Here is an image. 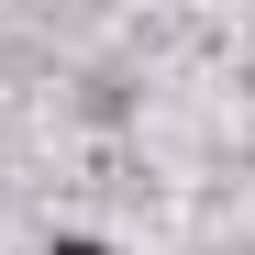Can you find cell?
<instances>
[{
	"mask_svg": "<svg viewBox=\"0 0 255 255\" xmlns=\"http://www.w3.org/2000/svg\"><path fill=\"white\" fill-rule=\"evenodd\" d=\"M56 255H122V244H100V233H56Z\"/></svg>",
	"mask_w": 255,
	"mask_h": 255,
	"instance_id": "6da1fadb",
	"label": "cell"
}]
</instances>
